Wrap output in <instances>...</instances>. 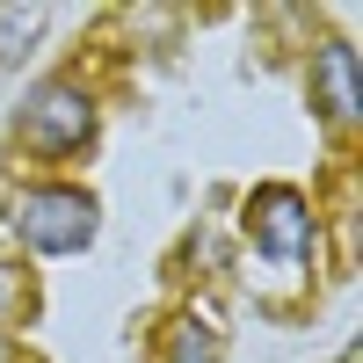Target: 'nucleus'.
Returning <instances> with one entry per match:
<instances>
[{
	"label": "nucleus",
	"mask_w": 363,
	"mask_h": 363,
	"mask_svg": "<svg viewBox=\"0 0 363 363\" xmlns=\"http://www.w3.org/2000/svg\"><path fill=\"white\" fill-rule=\"evenodd\" d=\"M15 233L29 240L37 255H80V247H95V225H102V203L73 189V182H37V189H22L15 196Z\"/></svg>",
	"instance_id": "nucleus-1"
},
{
	"label": "nucleus",
	"mask_w": 363,
	"mask_h": 363,
	"mask_svg": "<svg viewBox=\"0 0 363 363\" xmlns=\"http://www.w3.org/2000/svg\"><path fill=\"white\" fill-rule=\"evenodd\" d=\"M15 138H22L37 160L80 153V145L95 138V102H87V87H80V80H37V87H29V102H22V116H15Z\"/></svg>",
	"instance_id": "nucleus-2"
},
{
	"label": "nucleus",
	"mask_w": 363,
	"mask_h": 363,
	"mask_svg": "<svg viewBox=\"0 0 363 363\" xmlns=\"http://www.w3.org/2000/svg\"><path fill=\"white\" fill-rule=\"evenodd\" d=\"M247 233H255L262 262H277V269H306L313 262V211L284 182H269V189L247 196Z\"/></svg>",
	"instance_id": "nucleus-3"
},
{
	"label": "nucleus",
	"mask_w": 363,
	"mask_h": 363,
	"mask_svg": "<svg viewBox=\"0 0 363 363\" xmlns=\"http://www.w3.org/2000/svg\"><path fill=\"white\" fill-rule=\"evenodd\" d=\"M313 109L327 116V124H356L363 80H356V51L349 44H320L313 51Z\"/></svg>",
	"instance_id": "nucleus-4"
},
{
	"label": "nucleus",
	"mask_w": 363,
	"mask_h": 363,
	"mask_svg": "<svg viewBox=\"0 0 363 363\" xmlns=\"http://www.w3.org/2000/svg\"><path fill=\"white\" fill-rule=\"evenodd\" d=\"M37 29H44V8H0V58H22Z\"/></svg>",
	"instance_id": "nucleus-5"
},
{
	"label": "nucleus",
	"mask_w": 363,
	"mask_h": 363,
	"mask_svg": "<svg viewBox=\"0 0 363 363\" xmlns=\"http://www.w3.org/2000/svg\"><path fill=\"white\" fill-rule=\"evenodd\" d=\"M160 363H218V349H211L203 327H174V342H167V356H160Z\"/></svg>",
	"instance_id": "nucleus-6"
},
{
	"label": "nucleus",
	"mask_w": 363,
	"mask_h": 363,
	"mask_svg": "<svg viewBox=\"0 0 363 363\" xmlns=\"http://www.w3.org/2000/svg\"><path fill=\"white\" fill-rule=\"evenodd\" d=\"M15 306V284H8V269H0V313H8Z\"/></svg>",
	"instance_id": "nucleus-7"
},
{
	"label": "nucleus",
	"mask_w": 363,
	"mask_h": 363,
	"mask_svg": "<svg viewBox=\"0 0 363 363\" xmlns=\"http://www.w3.org/2000/svg\"><path fill=\"white\" fill-rule=\"evenodd\" d=\"M0 363H15V342H8V335H0Z\"/></svg>",
	"instance_id": "nucleus-8"
}]
</instances>
